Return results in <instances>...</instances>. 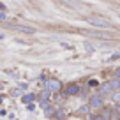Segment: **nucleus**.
Wrapping results in <instances>:
<instances>
[{"mask_svg": "<svg viewBox=\"0 0 120 120\" xmlns=\"http://www.w3.org/2000/svg\"><path fill=\"white\" fill-rule=\"evenodd\" d=\"M9 28L12 30H19V32H25V34H34L35 30L34 28H30V26H23V25H7Z\"/></svg>", "mask_w": 120, "mask_h": 120, "instance_id": "6", "label": "nucleus"}, {"mask_svg": "<svg viewBox=\"0 0 120 120\" xmlns=\"http://www.w3.org/2000/svg\"><path fill=\"white\" fill-rule=\"evenodd\" d=\"M37 99H39V102H41V101H49V99H51V92H49V90H46V88H42L41 94L37 95Z\"/></svg>", "mask_w": 120, "mask_h": 120, "instance_id": "8", "label": "nucleus"}, {"mask_svg": "<svg viewBox=\"0 0 120 120\" xmlns=\"http://www.w3.org/2000/svg\"><path fill=\"white\" fill-rule=\"evenodd\" d=\"M55 113H56V109L53 108V106H46L44 108V115L49 116V118H55Z\"/></svg>", "mask_w": 120, "mask_h": 120, "instance_id": "11", "label": "nucleus"}, {"mask_svg": "<svg viewBox=\"0 0 120 120\" xmlns=\"http://www.w3.org/2000/svg\"><path fill=\"white\" fill-rule=\"evenodd\" d=\"M0 11H5V5L4 4H0Z\"/></svg>", "mask_w": 120, "mask_h": 120, "instance_id": "20", "label": "nucleus"}, {"mask_svg": "<svg viewBox=\"0 0 120 120\" xmlns=\"http://www.w3.org/2000/svg\"><path fill=\"white\" fill-rule=\"evenodd\" d=\"M116 58H120V53H115V55H113L109 60H116Z\"/></svg>", "mask_w": 120, "mask_h": 120, "instance_id": "19", "label": "nucleus"}, {"mask_svg": "<svg viewBox=\"0 0 120 120\" xmlns=\"http://www.w3.org/2000/svg\"><path fill=\"white\" fill-rule=\"evenodd\" d=\"M7 19V16H5V12H0V21H5Z\"/></svg>", "mask_w": 120, "mask_h": 120, "instance_id": "17", "label": "nucleus"}, {"mask_svg": "<svg viewBox=\"0 0 120 120\" xmlns=\"http://www.w3.org/2000/svg\"><path fill=\"white\" fill-rule=\"evenodd\" d=\"M109 97H111V102H115V104H120V90H113Z\"/></svg>", "mask_w": 120, "mask_h": 120, "instance_id": "12", "label": "nucleus"}, {"mask_svg": "<svg viewBox=\"0 0 120 120\" xmlns=\"http://www.w3.org/2000/svg\"><path fill=\"white\" fill-rule=\"evenodd\" d=\"M99 113H101V115L104 116L106 120H111V118H113V115H115V109H111L109 106H104V108H102Z\"/></svg>", "mask_w": 120, "mask_h": 120, "instance_id": "7", "label": "nucleus"}, {"mask_svg": "<svg viewBox=\"0 0 120 120\" xmlns=\"http://www.w3.org/2000/svg\"><path fill=\"white\" fill-rule=\"evenodd\" d=\"M88 85H90V86H95V85H97V86H99V83H97V81H95V79H92V81H90V83H88Z\"/></svg>", "mask_w": 120, "mask_h": 120, "instance_id": "18", "label": "nucleus"}, {"mask_svg": "<svg viewBox=\"0 0 120 120\" xmlns=\"http://www.w3.org/2000/svg\"><path fill=\"white\" fill-rule=\"evenodd\" d=\"M90 120H106V118L101 113H92V115H90Z\"/></svg>", "mask_w": 120, "mask_h": 120, "instance_id": "15", "label": "nucleus"}, {"mask_svg": "<svg viewBox=\"0 0 120 120\" xmlns=\"http://www.w3.org/2000/svg\"><path fill=\"white\" fill-rule=\"evenodd\" d=\"M92 109H90V104L88 102H85V104H81L78 108V115H86V113H90Z\"/></svg>", "mask_w": 120, "mask_h": 120, "instance_id": "10", "label": "nucleus"}, {"mask_svg": "<svg viewBox=\"0 0 120 120\" xmlns=\"http://www.w3.org/2000/svg\"><path fill=\"white\" fill-rule=\"evenodd\" d=\"M90 104V109H92V113H99L102 108H104V97L102 95H99V94H94V95H90L88 97V101H86Z\"/></svg>", "mask_w": 120, "mask_h": 120, "instance_id": "1", "label": "nucleus"}, {"mask_svg": "<svg viewBox=\"0 0 120 120\" xmlns=\"http://www.w3.org/2000/svg\"><path fill=\"white\" fill-rule=\"evenodd\" d=\"M88 23L90 25H94V26H99V28H106V30H109L111 28V23L109 21H106V19H102V18H88Z\"/></svg>", "mask_w": 120, "mask_h": 120, "instance_id": "4", "label": "nucleus"}, {"mask_svg": "<svg viewBox=\"0 0 120 120\" xmlns=\"http://www.w3.org/2000/svg\"><path fill=\"white\" fill-rule=\"evenodd\" d=\"M97 88H99V90H97V94H99V95H102V97H106V95H111V92H113L108 81H106V83H102V85H99Z\"/></svg>", "mask_w": 120, "mask_h": 120, "instance_id": "5", "label": "nucleus"}, {"mask_svg": "<svg viewBox=\"0 0 120 120\" xmlns=\"http://www.w3.org/2000/svg\"><path fill=\"white\" fill-rule=\"evenodd\" d=\"M44 88L49 90L51 94H60L62 90H64V86H62V81L56 78H48L44 79Z\"/></svg>", "mask_w": 120, "mask_h": 120, "instance_id": "2", "label": "nucleus"}, {"mask_svg": "<svg viewBox=\"0 0 120 120\" xmlns=\"http://www.w3.org/2000/svg\"><path fill=\"white\" fill-rule=\"evenodd\" d=\"M65 116H67V111H65L64 108H60V109H56V113H55V118H58V120H64Z\"/></svg>", "mask_w": 120, "mask_h": 120, "instance_id": "13", "label": "nucleus"}, {"mask_svg": "<svg viewBox=\"0 0 120 120\" xmlns=\"http://www.w3.org/2000/svg\"><path fill=\"white\" fill-rule=\"evenodd\" d=\"M35 99H37V95H35V94H26V95H23L21 101H23V102H28V104H30V102H34Z\"/></svg>", "mask_w": 120, "mask_h": 120, "instance_id": "14", "label": "nucleus"}, {"mask_svg": "<svg viewBox=\"0 0 120 120\" xmlns=\"http://www.w3.org/2000/svg\"><path fill=\"white\" fill-rule=\"evenodd\" d=\"M113 76H116V78L120 79V67H116V69H115V72H113Z\"/></svg>", "mask_w": 120, "mask_h": 120, "instance_id": "16", "label": "nucleus"}, {"mask_svg": "<svg viewBox=\"0 0 120 120\" xmlns=\"http://www.w3.org/2000/svg\"><path fill=\"white\" fill-rule=\"evenodd\" d=\"M83 86L78 85V83H71V85H67L62 92L65 94V97H74V95H79V92H81Z\"/></svg>", "mask_w": 120, "mask_h": 120, "instance_id": "3", "label": "nucleus"}, {"mask_svg": "<svg viewBox=\"0 0 120 120\" xmlns=\"http://www.w3.org/2000/svg\"><path fill=\"white\" fill-rule=\"evenodd\" d=\"M109 86H111V90H120V79L116 78V76H113V78L108 79Z\"/></svg>", "mask_w": 120, "mask_h": 120, "instance_id": "9", "label": "nucleus"}]
</instances>
